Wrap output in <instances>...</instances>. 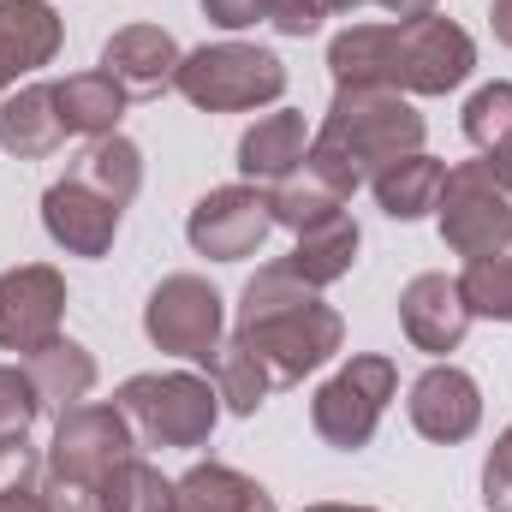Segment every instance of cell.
Masks as SVG:
<instances>
[{"label": "cell", "instance_id": "25", "mask_svg": "<svg viewBox=\"0 0 512 512\" xmlns=\"http://www.w3.org/2000/svg\"><path fill=\"white\" fill-rule=\"evenodd\" d=\"M72 179H84L90 191H102L108 203H120L126 209L131 197L143 191V155H137V143L131 137H90V149L72 161Z\"/></svg>", "mask_w": 512, "mask_h": 512}, {"label": "cell", "instance_id": "3", "mask_svg": "<svg viewBox=\"0 0 512 512\" xmlns=\"http://www.w3.org/2000/svg\"><path fill=\"white\" fill-rule=\"evenodd\" d=\"M137 435H131L120 405H72L54 417V447L42 459V512H120L126 483L137 465Z\"/></svg>", "mask_w": 512, "mask_h": 512}, {"label": "cell", "instance_id": "12", "mask_svg": "<svg viewBox=\"0 0 512 512\" xmlns=\"http://www.w3.org/2000/svg\"><path fill=\"white\" fill-rule=\"evenodd\" d=\"M405 411H411V429H417L423 441L453 447V441H471V435H477V423H483V387L471 382L459 364H429V370L411 382Z\"/></svg>", "mask_w": 512, "mask_h": 512}, {"label": "cell", "instance_id": "9", "mask_svg": "<svg viewBox=\"0 0 512 512\" xmlns=\"http://www.w3.org/2000/svg\"><path fill=\"white\" fill-rule=\"evenodd\" d=\"M143 334L167 358L209 364L221 352V334H227V304L203 274H167L143 304Z\"/></svg>", "mask_w": 512, "mask_h": 512}, {"label": "cell", "instance_id": "36", "mask_svg": "<svg viewBox=\"0 0 512 512\" xmlns=\"http://www.w3.org/2000/svg\"><path fill=\"white\" fill-rule=\"evenodd\" d=\"M36 471H42V459L30 453V441L0 447V483H12V477H36Z\"/></svg>", "mask_w": 512, "mask_h": 512}, {"label": "cell", "instance_id": "39", "mask_svg": "<svg viewBox=\"0 0 512 512\" xmlns=\"http://www.w3.org/2000/svg\"><path fill=\"white\" fill-rule=\"evenodd\" d=\"M304 512H376V507H340V501H316V507H304Z\"/></svg>", "mask_w": 512, "mask_h": 512}, {"label": "cell", "instance_id": "35", "mask_svg": "<svg viewBox=\"0 0 512 512\" xmlns=\"http://www.w3.org/2000/svg\"><path fill=\"white\" fill-rule=\"evenodd\" d=\"M358 6H387L393 18H423V12H435V0H328V12H358Z\"/></svg>", "mask_w": 512, "mask_h": 512}, {"label": "cell", "instance_id": "11", "mask_svg": "<svg viewBox=\"0 0 512 512\" xmlns=\"http://www.w3.org/2000/svg\"><path fill=\"white\" fill-rule=\"evenodd\" d=\"M268 227H274L268 191H256V185H221V191L197 197V209L185 221V239H191V251L209 256V262H245L268 239Z\"/></svg>", "mask_w": 512, "mask_h": 512}, {"label": "cell", "instance_id": "2", "mask_svg": "<svg viewBox=\"0 0 512 512\" xmlns=\"http://www.w3.org/2000/svg\"><path fill=\"white\" fill-rule=\"evenodd\" d=\"M233 340L251 346L256 358L268 364L274 387H292V382H304L310 370H322L346 346V322L286 262H268V268H256L251 280H245V292H239Z\"/></svg>", "mask_w": 512, "mask_h": 512}, {"label": "cell", "instance_id": "24", "mask_svg": "<svg viewBox=\"0 0 512 512\" xmlns=\"http://www.w3.org/2000/svg\"><path fill=\"white\" fill-rule=\"evenodd\" d=\"M358 245H364V233H358V221H328V227H316V233H298V251L286 256V268L304 280V286H334V280H346L352 274V262H358Z\"/></svg>", "mask_w": 512, "mask_h": 512}, {"label": "cell", "instance_id": "27", "mask_svg": "<svg viewBox=\"0 0 512 512\" xmlns=\"http://www.w3.org/2000/svg\"><path fill=\"white\" fill-rule=\"evenodd\" d=\"M459 292L471 304V316H489V322H512V245L495 256H471L465 274H459Z\"/></svg>", "mask_w": 512, "mask_h": 512}, {"label": "cell", "instance_id": "19", "mask_svg": "<svg viewBox=\"0 0 512 512\" xmlns=\"http://www.w3.org/2000/svg\"><path fill=\"white\" fill-rule=\"evenodd\" d=\"M66 143L60 108H54V84H24L18 96L0 102V149L18 161H42Z\"/></svg>", "mask_w": 512, "mask_h": 512}, {"label": "cell", "instance_id": "28", "mask_svg": "<svg viewBox=\"0 0 512 512\" xmlns=\"http://www.w3.org/2000/svg\"><path fill=\"white\" fill-rule=\"evenodd\" d=\"M465 137L489 155V149H501L512 137V84L507 78H495V84H483L471 102H465Z\"/></svg>", "mask_w": 512, "mask_h": 512}, {"label": "cell", "instance_id": "30", "mask_svg": "<svg viewBox=\"0 0 512 512\" xmlns=\"http://www.w3.org/2000/svg\"><path fill=\"white\" fill-rule=\"evenodd\" d=\"M120 512H179V489L155 471V465H131V483H126V507Z\"/></svg>", "mask_w": 512, "mask_h": 512}, {"label": "cell", "instance_id": "17", "mask_svg": "<svg viewBox=\"0 0 512 512\" xmlns=\"http://www.w3.org/2000/svg\"><path fill=\"white\" fill-rule=\"evenodd\" d=\"M60 12L48 0H0V78L42 72L60 54Z\"/></svg>", "mask_w": 512, "mask_h": 512}, {"label": "cell", "instance_id": "38", "mask_svg": "<svg viewBox=\"0 0 512 512\" xmlns=\"http://www.w3.org/2000/svg\"><path fill=\"white\" fill-rule=\"evenodd\" d=\"M489 18H495V36L512 48V0H495V12H489Z\"/></svg>", "mask_w": 512, "mask_h": 512}, {"label": "cell", "instance_id": "21", "mask_svg": "<svg viewBox=\"0 0 512 512\" xmlns=\"http://www.w3.org/2000/svg\"><path fill=\"white\" fill-rule=\"evenodd\" d=\"M24 376L36 387V399H42V411H72V405H84V393L96 387V358L78 346V340H48L42 352H30L24 358Z\"/></svg>", "mask_w": 512, "mask_h": 512}, {"label": "cell", "instance_id": "40", "mask_svg": "<svg viewBox=\"0 0 512 512\" xmlns=\"http://www.w3.org/2000/svg\"><path fill=\"white\" fill-rule=\"evenodd\" d=\"M0 90H6V78H0Z\"/></svg>", "mask_w": 512, "mask_h": 512}, {"label": "cell", "instance_id": "13", "mask_svg": "<svg viewBox=\"0 0 512 512\" xmlns=\"http://www.w3.org/2000/svg\"><path fill=\"white\" fill-rule=\"evenodd\" d=\"M120 215H126L120 203H108L102 191H90V185L72 179V173L54 179L48 197H42V227H48V239L72 256H108L114 251Z\"/></svg>", "mask_w": 512, "mask_h": 512}, {"label": "cell", "instance_id": "29", "mask_svg": "<svg viewBox=\"0 0 512 512\" xmlns=\"http://www.w3.org/2000/svg\"><path fill=\"white\" fill-rule=\"evenodd\" d=\"M42 417V399L24 376V364H0V447L30 441V423Z\"/></svg>", "mask_w": 512, "mask_h": 512}, {"label": "cell", "instance_id": "20", "mask_svg": "<svg viewBox=\"0 0 512 512\" xmlns=\"http://www.w3.org/2000/svg\"><path fill=\"white\" fill-rule=\"evenodd\" d=\"M54 108H60V126L66 137H114L126 120V90L96 66V72H72L54 84Z\"/></svg>", "mask_w": 512, "mask_h": 512}, {"label": "cell", "instance_id": "33", "mask_svg": "<svg viewBox=\"0 0 512 512\" xmlns=\"http://www.w3.org/2000/svg\"><path fill=\"white\" fill-rule=\"evenodd\" d=\"M203 18L221 30H251L262 18V0H203Z\"/></svg>", "mask_w": 512, "mask_h": 512}, {"label": "cell", "instance_id": "7", "mask_svg": "<svg viewBox=\"0 0 512 512\" xmlns=\"http://www.w3.org/2000/svg\"><path fill=\"white\" fill-rule=\"evenodd\" d=\"M393 393H399V364L382 358V352H358V358H346L328 382L316 387V399H310V429H316L328 447L358 453V447L376 441Z\"/></svg>", "mask_w": 512, "mask_h": 512}, {"label": "cell", "instance_id": "22", "mask_svg": "<svg viewBox=\"0 0 512 512\" xmlns=\"http://www.w3.org/2000/svg\"><path fill=\"white\" fill-rule=\"evenodd\" d=\"M173 489H179V512H280L256 477L233 471V465H215V459L191 465Z\"/></svg>", "mask_w": 512, "mask_h": 512}, {"label": "cell", "instance_id": "1", "mask_svg": "<svg viewBox=\"0 0 512 512\" xmlns=\"http://www.w3.org/2000/svg\"><path fill=\"white\" fill-rule=\"evenodd\" d=\"M477 42L441 12L352 24L328 42V72L340 90H393V96H447L471 78Z\"/></svg>", "mask_w": 512, "mask_h": 512}, {"label": "cell", "instance_id": "31", "mask_svg": "<svg viewBox=\"0 0 512 512\" xmlns=\"http://www.w3.org/2000/svg\"><path fill=\"white\" fill-rule=\"evenodd\" d=\"M483 507L489 512H512V423L501 429V441L483 459Z\"/></svg>", "mask_w": 512, "mask_h": 512}, {"label": "cell", "instance_id": "5", "mask_svg": "<svg viewBox=\"0 0 512 512\" xmlns=\"http://www.w3.org/2000/svg\"><path fill=\"white\" fill-rule=\"evenodd\" d=\"M173 90L203 114H245L286 96V60L256 42H209L179 60Z\"/></svg>", "mask_w": 512, "mask_h": 512}, {"label": "cell", "instance_id": "16", "mask_svg": "<svg viewBox=\"0 0 512 512\" xmlns=\"http://www.w3.org/2000/svg\"><path fill=\"white\" fill-rule=\"evenodd\" d=\"M346 203H352V191H346L334 173H322L310 155L298 161V173H286L280 185H268V215H274V227H286V233H316V227L340 221Z\"/></svg>", "mask_w": 512, "mask_h": 512}, {"label": "cell", "instance_id": "18", "mask_svg": "<svg viewBox=\"0 0 512 512\" xmlns=\"http://www.w3.org/2000/svg\"><path fill=\"white\" fill-rule=\"evenodd\" d=\"M310 155V126L304 114L280 108V114H262L245 137H239V173L251 185H280L286 173H298V161Z\"/></svg>", "mask_w": 512, "mask_h": 512}, {"label": "cell", "instance_id": "4", "mask_svg": "<svg viewBox=\"0 0 512 512\" xmlns=\"http://www.w3.org/2000/svg\"><path fill=\"white\" fill-rule=\"evenodd\" d=\"M423 114L393 96V90H334L328 120L310 137V149H322L328 161L352 167L358 179H376L382 167L405 161L423 149Z\"/></svg>", "mask_w": 512, "mask_h": 512}, {"label": "cell", "instance_id": "8", "mask_svg": "<svg viewBox=\"0 0 512 512\" xmlns=\"http://www.w3.org/2000/svg\"><path fill=\"white\" fill-rule=\"evenodd\" d=\"M441 245L453 256H495L512 245V191L489 161H459L441 185Z\"/></svg>", "mask_w": 512, "mask_h": 512}, {"label": "cell", "instance_id": "37", "mask_svg": "<svg viewBox=\"0 0 512 512\" xmlns=\"http://www.w3.org/2000/svg\"><path fill=\"white\" fill-rule=\"evenodd\" d=\"M483 161L495 167V179H501V185H507V191H512V137H507V143H501V149H489Z\"/></svg>", "mask_w": 512, "mask_h": 512}, {"label": "cell", "instance_id": "23", "mask_svg": "<svg viewBox=\"0 0 512 512\" xmlns=\"http://www.w3.org/2000/svg\"><path fill=\"white\" fill-rule=\"evenodd\" d=\"M376 203H382V215L393 221H423L435 203H441V185H447V161H435V155H405V161H393L382 167L376 179Z\"/></svg>", "mask_w": 512, "mask_h": 512}, {"label": "cell", "instance_id": "14", "mask_svg": "<svg viewBox=\"0 0 512 512\" xmlns=\"http://www.w3.org/2000/svg\"><path fill=\"white\" fill-rule=\"evenodd\" d=\"M399 328H405V340H411L417 352H435V358L459 352V340H465V328H471V304H465L459 280H447V274H417V280L399 292Z\"/></svg>", "mask_w": 512, "mask_h": 512}, {"label": "cell", "instance_id": "34", "mask_svg": "<svg viewBox=\"0 0 512 512\" xmlns=\"http://www.w3.org/2000/svg\"><path fill=\"white\" fill-rule=\"evenodd\" d=\"M36 483H42V471H36V477H12V483H0V512H42Z\"/></svg>", "mask_w": 512, "mask_h": 512}, {"label": "cell", "instance_id": "10", "mask_svg": "<svg viewBox=\"0 0 512 512\" xmlns=\"http://www.w3.org/2000/svg\"><path fill=\"white\" fill-rule=\"evenodd\" d=\"M66 322V280L48 262H18L0 274V352H42L60 340Z\"/></svg>", "mask_w": 512, "mask_h": 512}, {"label": "cell", "instance_id": "32", "mask_svg": "<svg viewBox=\"0 0 512 512\" xmlns=\"http://www.w3.org/2000/svg\"><path fill=\"white\" fill-rule=\"evenodd\" d=\"M262 18H268L280 36H310V30L328 18V0H262Z\"/></svg>", "mask_w": 512, "mask_h": 512}, {"label": "cell", "instance_id": "15", "mask_svg": "<svg viewBox=\"0 0 512 512\" xmlns=\"http://www.w3.org/2000/svg\"><path fill=\"white\" fill-rule=\"evenodd\" d=\"M179 42L161 24H126L102 42V72L126 90V96H161L179 78Z\"/></svg>", "mask_w": 512, "mask_h": 512}, {"label": "cell", "instance_id": "26", "mask_svg": "<svg viewBox=\"0 0 512 512\" xmlns=\"http://www.w3.org/2000/svg\"><path fill=\"white\" fill-rule=\"evenodd\" d=\"M209 376H215V393H221V411H233V417H256L274 393L268 364L239 340H221V352L209 358Z\"/></svg>", "mask_w": 512, "mask_h": 512}, {"label": "cell", "instance_id": "6", "mask_svg": "<svg viewBox=\"0 0 512 512\" xmlns=\"http://www.w3.org/2000/svg\"><path fill=\"white\" fill-rule=\"evenodd\" d=\"M114 405L126 411L131 435L143 447H203L215 435V417H221V393L203 376H185V370H167V376H131Z\"/></svg>", "mask_w": 512, "mask_h": 512}]
</instances>
